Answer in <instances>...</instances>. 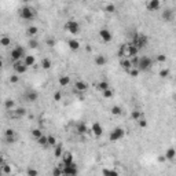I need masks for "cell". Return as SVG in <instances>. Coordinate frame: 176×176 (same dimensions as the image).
Masks as SVG:
<instances>
[{
    "label": "cell",
    "mask_w": 176,
    "mask_h": 176,
    "mask_svg": "<svg viewBox=\"0 0 176 176\" xmlns=\"http://www.w3.org/2000/svg\"><path fill=\"white\" fill-rule=\"evenodd\" d=\"M19 17L25 21H32V19L36 17V10L33 7H29V6H24L19 8Z\"/></svg>",
    "instance_id": "obj_1"
},
{
    "label": "cell",
    "mask_w": 176,
    "mask_h": 176,
    "mask_svg": "<svg viewBox=\"0 0 176 176\" xmlns=\"http://www.w3.org/2000/svg\"><path fill=\"white\" fill-rule=\"evenodd\" d=\"M132 44L136 45L139 50L140 48H145L146 45L149 44V37L146 35H138V33H135L133 37H132Z\"/></svg>",
    "instance_id": "obj_2"
},
{
    "label": "cell",
    "mask_w": 176,
    "mask_h": 176,
    "mask_svg": "<svg viewBox=\"0 0 176 176\" xmlns=\"http://www.w3.org/2000/svg\"><path fill=\"white\" fill-rule=\"evenodd\" d=\"M140 72H147L153 68V59L150 57H139V62L136 66Z\"/></svg>",
    "instance_id": "obj_3"
},
{
    "label": "cell",
    "mask_w": 176,
    "mask_h": 176,
    "mask_svg": "<svg viewBox=\"0 0 176 176\" xmlns=\"http://www.w3.org/2000/svg\"><path fill=\"white\" fill-rule=\"evenodd\" d=\"M26 57V52H25V48H22V47H15L11 50L10 52V58L13 59V62H17V61H21V59H24Z\"/></svg>",
    "instance_id": "obj_4"
},
{
    "label": "cell",
    "mask_w": 176,
    "mask_h": 176,
    "mask_svg": "<svg viewBox=\"0 0 176 176\" xmlns=\"http://www.w3.org/2000/svg\"><path fill=\"white\" fill-rule=\"evenodd\" d=\"M22 98L25 102H29V103H33L39 99V92L36 89H32V88H28L25 89V92L22 94Z\"/></svg>",
    "instance_id": "obj_5"
},
{
    "label": "cell",
    "mask_w": 176,
    "mask_h": 176,
    "mask_svg": "<svg viewBox=\"0 0 176 176\" xmlns=\"http://www.w3.org/2000/svg\"><path fill=\"white\" fill-rule=\"evenodd\" d=\"M124 135H125V131H124L123 128L117 127V128H114L113 131L110 132V135H109V140H110V142H117V140H120V139L124 138Z\"/></svg>",
    "instance_id": "obj_6"
},
{
    "label": "cell",
    "mask_w": 176,
    "mask_h": 176,
    "mask_svg": "<svg viewBox=\"0 0 176 176\" xmlns=\"http://www.w3.org/2000/svg\"><path fill=\"white\" fill-rule=\"evenodd\" d=\"M65 28H66V30L69 32V33H72V35H77V33L80 32V24H79L77 21H74V19H69V21L66 22Z\"/></svg>",
    "instance_id": "obj_7"
},
{
    "label": "cell",
    "mask_w": 176,
    "mask_h": 176,
    "mask_svg": "<svg viewBox=\"0 0 176 176\" xmlns=\"http://www.w3.org/2000/svg\"><path fill=\"white\" fill-rule=\"evenodd\" d=\"M13 68H14V70H15V73H18V74H24L26 70H28V68H29V66H26L25 62L21 59V61L13 62Z\"/></svg>",
    "instance_id": "obj_8"
},
{
    "label": "cell",
    "mask_w": 176,
    "mask_h": 176,
    "mask_svg": "<svg viewBox=\"0 0 176 176\" xmlns=\"http://www.w3.org/2000/svg\"><path fill=\"white\" fill-rule=\"evenodd\" d=\"M146 7L149 11H158L161 8V1L160 0H147Z\"/></svg>",
    "instance_id": "obj_9"
},
{
    "label": "cell",
    "mask_w": 176,
    "mask_h": 176,
    "mask_svg": "<svg viewBox=\"0 0 176 176\" xmlns=\"http://www.w3.org/2000/svg\"><path fill=\"white\" fill-rule=\"evenodd\" d=\"M99 37L102 39V41L109 43V41H112L113 35H112V32L109 30V29H101V30H99Z\"/></svg>",
    "instance_id": "obj_10"
},
{
    "label": "cell",
    "mask_w": 176,
    "mask_h": 176,
    "mask_svg": "<svg viewBox=\"0 0 176 176\" xmlns=\"http://www.w3.org/2000/svg\"><path fill=\"white\" fill-rule=\"evenodd\" d=\"M63 173L65 175H76L77 173V165L74 162L69 164V165H63Z\"/></svg>",
    "instance_id": "obj_11"
},
{
    "label": "cell",
    "mask_w": 176,
    "mask_h": 176,
    "mask_svg": "<svg viewBox=\"0 0 176 176\" xmlns=\"http://www.w3.org/2000/svg\"><path fill=\"white\" fill-rule=\"evenodd\" d=\"M173 17H175V14H173V11H172L171 8H165L162 13H161V18H162L165 22H171V21L173 19Z\"/></svg>",
    "instance_id": "obj_12"
},
{
    "label": "cell",
    "mask_w": 176,
    "mask_h": 176,
    "mask_svg": "<svg viewBox=\"0 0 176 176\" xmlns=\"http://www.w3.org/2000/svg\"><path fill=\"white\" fill-rule=\"evenodd\" d=\"M89 131L92 132V133H94L95 136H101L102 133H103V128H102V125L99 124V123H94Z\"/></svg>",
    "instance_id": "obj_13"
},
{
    "label": "cell",
    "mask_w": 176,
    "mask_h": 176,
    "mask_svg": "<svg viewBox=\"0 0 176 176\" xmlns=\"http://www.w3.org/2000/svg\"><path fill=\"white\" fill-rule=\"evenodd\" d=\"M74 88L77 92H85L88 89V85L84 81H81V80H77V81L74 83Z\"/></svg>",
    "instance_id": "obj_14"
},
{
    "label": "cell",
    "mask_w": 176,
    "mask_h": 176,
    "mask_svg": "<svg viewBox=\"0 0 176 176\" xmlns=\"http://www.w3.org/2000/svg\"><path fill=\"white\" fill-rule=\"evenodd\" d=\"M120 65H121V68H123V69L128 72V70H129V69L132 68L131 58H125V57H124L123 59H121V61H120Z\"/></svg>",
    "instance_id": "obj_15"
},
{
    "label": "cell",
    "mask_w": 176,
    "mask_h": 176,
    "mask_svg": "<svg viewBox=\"0 0 176 176\" xmlns=\"http://www.w3.org/2000/svg\"><path fill=\"white\" fill-rule=\"evenodd\" d=\"M62 161H63L62 165H69V164L74 162V161H73V156H72V153H69V151L63 153L62 154Z\"/></svg>",
    "instance_id": "obj_16"
},
{
    "label": "cell",
    "mask_w": 176,
    "mask_h": 176,
    "mask_svg": "<svg viewBox=\"0 0 176 176\" xmlns=\"http://www.w3.org/2000/svg\"><path fill=\"white\" fill-rule=\"evenodd\" d=\"M107 62V58L103 55V54H99V55H96L95 57V65L96 66H105Z\"/></svg>",
    "instance_id": "obj_17"
},
{
    "label": "cell",
    "mask_w": 176,
    "mask_h": 176,
    "mask_svg": "<svg viewBox=\"0 0 176 176\" xmlns=\"http://www.w3.org/2000/svg\"><path fill=\"white\" fill-rule=\"evenodd\" d=\"M109 88H110V84H109L106 80H101V81L96 84V89H98V91H101V92L106 91V89H109Z\"/></svg>",
    "instance_id": "obj_18"
},
{
    "label": "cell",
    "mask_w": 176,
    "mask_h": 176,
    "mask_svg": "<svg viewBox=\"0 0 176 176\" xmlns=\"http://www.w3.org/2000/svg\"><path fill=\"white\" fill-rule=\"evenodd\" d=\"M165 158H167V160H169V161L175 160L176 158V149L175 147H169L168 150L165 151Z\"/></svg>",
    "instance_id": "obj_19"
},
{
    "label": "cell",
    "mask_w": 176,
    "mask_h": 176,
    "mask_svg": "<svg viewBox=\"0 0 176 176\" xmlns=\"http://www.w3.org/2000/svg\"><path fill=\"white\" fill-rule=\"evenodd\" d=\"M0 168H1V173H3V175H11V167L7 165V164L4 162V160H1Z\"/></svg>",
    "instance_id": "obj_20"
},
{
    "label": "cell",
    "mask_w": 176,
    "mask_h": 176,
    "mask_svg": "<svg viewBox=\"0 0 176 176\" xmlns=\"http://www.w3.org/2000/svg\"><path fill=\"white\" fill-rule=\"evenodd\" d=\"M58 83H59L61 87H68L70 84V77H68V76H61L58 79Z\"/></svg>",
    "instance_id": "obj_21"
},
{
    "label": "cell",
    "mask_w": 176,
    "mask_h": 176,
    "mask_svg": "<svg viewBox=\"0 0 176 176\" xmlns=\"http://www.w3.org/2000/svg\"><path fill=\"white\" fill-rule=\"evenodd\" d=\"M68 45H69L70 50H74V51L80 48V43H79V40H76V39L69 40V41H68Z\"/></svg>",
    "instance_id": "obj_22"
},
{
    "label": "cell",
    "mask_w": 176,
    "mask_h": 176,
    "mask_svg": "<svg viewBox=\"0 0 176 176\" xmlns=\"http://www.w3.org/2000/svg\"><path fill=\"white\" fill-rule=\"evenodd\" d=\"M22 61H24V62H25V65H26V66H29V68H30V66H33V65H35V62H36L33 55H26Z\"/></svg>",
    "instance_id": "obj_23"
},
{
    "label": "cell",
    "mask_w": 176,
    "mask_h": 176,
    "mask_svg": "<svg viewBox=\"0 0 176 176\" xmlns=\"http://www.w3.org/2000/svg\"><path fill=\"white\" fill-rule=\"evenodd\" d=\"M37 32H39L37 26H29V28L26 29V35L30 36V37H33L35 35H37Z\"/></svg>",
    "instance_id": "obj_24"
},
{
    "label": "cell",
    "mask_w": 176,
    "mask_h": 176,
    "mask_svg": "<svg viewBox=\"0 0 176 176\" xmlns=\"http://www.w3.org/2000/svg\"><path fill=\"white\" fill-rule=\"evenodd\" d=\"M37 143L40 146H48V136H47V135H41V136L37 139Z\"/></svg>",
    "instance_id": "obj_25"
},
{
    "label": "cell",
    "mask_w": 176,
    "mask_h": 176,
    "mask_svg": "<svg viewBox=\"0 0 176 176\" xmlns=\"http://www.w3.org/2000/svg\"><path fill=\"white\" fill-rule=\"evenodd\" d=\"M77 132L80 133V135H85V133H88V128L85 127V124H79L77 125Z\"/></svg>",
    "instance_id": "obj_26"
},
{
    "label": "cell",
    "mask_w": 176,
    "mask_h": 176,
    "mask_svg": "<svg viewBox=\"0 0 176 176\" xmlns=\"http://www.w3.org/2000/svg\"><path fill=\"white\" fill-rule=\"evenodd\" d=\"M14 112H15V116H17V117H24V116H26L25 107H17Z\"/></svg>",
    "instance_id": "obj_27"
},
{
    "label": "cell",
    "mask_w": 176,
    "mask_h": 176,
    "mask_svg": "<svg viewBox=\"0 0 176 176\" xmlns=\"http://www.w3.org/2000/svg\"><path fill=\"white\" fill-rule=\"evenodd\" d=\"M110 113L113 114V116H121L123 114V109L120 106H113L110 109Z\"/></svg>",
    "instance_id": "obj_28"
},
{
    "label": "cell",
    "mask_w": 176,
    "mask_h": 176,
    "mask_svg": "<svg viewBox=\"0 0 176 176\" xmlns=\"http://www.w3.org/2000/svg\"><path fill=\"white\" fill-rule=\"evenodd\" d=\"M51 66H52V63H51V61L50 59H48V58H44L43 61H41V68H43V69H50Z\"/></svg>",
    "instance_id": "obj_29"
},
{
    "label": "cell",
    "mask_w": 176,
    "mask_h": 176,
    "mask_svg": "<svg viewBox=\"0 0 176 176\" xmlns=\"http://www.w3.org/2000/svg\"><path fill=\"white\" fill-rule=\"evenodd\" d=\"M128 73H129V76H131V77H138L139 73H140V70H139L136 66H132L131 69L128 70Z\"/></svg>",
    "instance_id": "obj_30"
},
{
    "label": "cell",
    "mask_w": 176,
    "mask_h": 176,
    "mask_svg": "<svg viewBox=\"0 0 176 176\" xmlns=\"http://www.w3.org/2000/svg\"><path fill=\"white\" fill-rule=\"evenodd\" d=\"M4 107H6L7 110H11V109L15 107V102H14L13 99H6V102H4Z\"/></svg>",
    "instance_id": "obj_31"
},
{
    "label": "cell",
    "mask_w": 176,
    "mask_h": 176,
    "mask_svg": "<svg viewBox=\"0 0 176 176\" xmlns=\"http://www.w3.org/2000/svg\"><path fill=\"white\" fill-rule=\"evenodd\" d=\"M0 44H1L3 47H8V45L11 44V39L8 37V36H3L1 40H0Z\"/></svg>",
    "instance_id": "obj_32"
},
{
    "label": "cell",
    "mask_w": 176,
    "mask_h": 176,
    "mask_svg": "<svg viewBox=\"0 0 176 176\" xmlns=\"http://www.w3.org/2000/svg\"><path fill=\"white\" fill-rule=\"evenodd\" d=\"M41 135H44V133L40 131L39 128H35V129H32V136H33L35 139H39L40 136H41Z\"/></svg>",
    "instance_id": "obj_33"
},
{
    "label": "cell",
    "mask_w": 176,
    "mask_h": 176,
    "mask_svg": "<svg viewBox=\"0 0 176 176\" xmlns=\"http://www.w3.org/2000/svg\"><path fill=\"white\" fill-rule=\"evenodd\" d=\"M131 117H132L133 120H135V121H138V120L140 118V117H143V114L140 113L139 110H133V112L131 113Z\"/></svg>",
    "instance_id": "obj_34"
},
{
    "label": "cell",
    "mask_w": 176,
    "mask_h": 176,
    "mask_svg": "<svg viewBox=\"0 0 176 176\" xmlns=\"http://www.w3.org/2000/svg\"><path fill=\"white\" fill-rule=\"evenodd\" d=\"M54 149H55V150H54V156H55V157H62V154H63V153H62V147H61L59 145H57Z\"/></svg>",
    "instance_id": "obj_35"
},
{
    "label": "cell",
    "mask_w": 176,
    "mask_h": 176,
    "mask_svg": "<svg viewBox=\"0 0 176 176\" xmlns=\"http://www.w3.org/2000/svg\"><path fill=\"white\" fill-rule=\"evenodd\" d=\"M4 139H6V142L8 145H13V143L17 142V135H14V136H4Z\"/></svg>",
    "instance_id": "obj_36"
},
{
    "label": "cell",
    "mask_w": 176,
    "mask_h": 176,
    "mask_svg": "<svg viewBox=\"0 0 176 176\" xmlns=\"http://www.w3.org/2000/svg\"><path fill=\"white\" fill-rule=\"evenodd\" d=\"M28 45H29V48H37L39 41L37 40H35V39H30V40H29V43H28Z\"/></svg>",
    "instance_id": "obj_37"
},
{
    "label": "cell",
    "mask_w": 176,
    "mask_h": 176,
    "mask_svg": "<svg viewBox=\"0 0 176 176\" xmlns=\"http://www.w3.org/2000/svg\"><path fill=\"white\" fill-rule=\"evenodd\" d=\"M48 146H52V147H55V146H57V139H55V136L48 135Z\"/></svg>",
    "instance_id": "obj_38"
},
{
    "label": "cell",
    "mask_w": 176,
    "mask_h": 176,
    "mask_svg": "<svg viewBox=\"0 0 176 176\" xmlns=\"http://www.w3.org/2000/svg\"><path fill=\"white\" fill-rule=\"evenodd\" d=\"M138 124L140 128H146V127H147V121L145 120V117H140V118L138 120Z\"/></svg>",
    "instance_id": "obj_39"
},
{
    "label": "cell",
    "mask_w": 176,
    "mask_h": 176,
    "mask_svg": "<svg viewBox=\"0 0 176 176\" xmlns=\"http://www.w3.org/2000/svg\"><path fill=\"white\" fill-rule=\"evenodd\" d=\"M168 76H169V70H168V69L160 70V77H161V79H167Z\"/></svg>",
    "instance_id": "obj_40"
},
{
    "label": "cell",
    "mask_w": 176,
    "mask_h": 176,
    "mask_svg": "<svg viewBox=\"0 0 176 176\" xmlns=\"http://www.w3.org/2000/svg\"><path fill=\"white\" fill-rule=\"evenodd\" d=\"M102 94H103V98H112L113 96V91H112V88H109L106 91H103Z\"/></svg>",
    "instance_id": "obj_41"
},
{
    "label": "cell",
    "mask_w": 176,
    "mask_h": 176,
    "mask_svg": "<svg viewBox=\"0 0 176 176\" xmlns=\"http://www.w3.org/2000/svg\"><path fill=\"white\" fill-rule=\"evenodd\" d=\"M102 173L103 175H113V176H116V175H118L116 171H113V169H103L102 171Z\"/></svg>",
    "instance_id": "obj_42"
},
{
    "label": "cell",
    "mask_w": 176,
    "mask_h": 176,
    "mask_svg": "<svg viewBox=\"0 0 176 176\" xmlns=\"http://www.w3.org/2000/svg\"><path fill=\"white\" fill-rule=\"evenodd\" d=\"M105 10H106V13H116V6L114 4H107Z\"/></svg>",
    "instance_id": "obj_43"
},
{
    "label": "cell",
    "mask_w": 176,
    "mask_h": 176,
    "mask_svg": "<svg viewBox=\"0 0 176 176\" xmlns=\"http://www.w3.org/2000/svg\"><path fill=\"white\" fill-rule=\"evenodd\" d=\"M26 175H28V176H36V175H39V172L36 169H32V168H29V169L26 171Z\"/></svg>",
    "instance_id": "obj_44"
},
{
    "label": "cell",
    "mask_w": 176,
    "mask_h": 176,
    "mask_svg": "<svg viewBox=\"0 0 176 176\" xmlns=\"http://www.w3.org/2000/svg\"><path fill=\"white\" fill-rule=\"evenodd\" d=\"M45 44H47L48 47H54V45H55V39H52V37L47 39V40H45Z\"/></svg>",
    "instance_id": "obj_45"
},
{
    "label": "cell",
    "mask_w": 176,
    "mask_h": 176,
    "mask_svg": "<svg viewBox=\"0 0 176 176\" xmlns=\"http://www.w3.org/2000/svg\"><path fill=\"white\" fill-rule=\"evenodd\" d=\"M19 81V77H18V73H15V74H13L11 77H10V83H18Z\"/></svg>",
    "instance_id": "obj_46"
},
{
    "label": "cell",
    "mask_w": 176,
    "mask_h": 176,
    "mask_svg": "<svg viewBox=\"0 0 176 176\" xmlns=\"http://www.w3.org/2000/svg\"><path fill=\"white\" fill-rule=\"evenodd\" d=\"M157 61L158 62H165V61H167V55H164V54H158Z\"/></svg>",
    "instance_id": "obj_47"
},
{
    "label": "cell",
    "mask_w": 176,
    "mask_h": 176,
    "mask_svg": "<svg viewBox=\"0 0 176 176\" xmlns=\"http://www.w3.org/2000/svg\"><path fill=\"white\" fill-rule=\"evenodd\" d=\"M14 135H17V133H15V131H14V129H11V128H8V129L6 131V135H4V136H14Z\"/></svg>",
    "instance_id": "obj_48"
},
{
    "label": "cell",
    "mask_w": 176,
    "mask_h": 176,
    "mask_svg": "<svg viewBox=\"0 0 176 176\" xmlns=\"http://www.w3.org/2000/svg\"><path fill=\"white\" fill-rule=\"evenodd\" d=\"M54 99H55V101H61V94H59V92H55V94H54Z\"/></svg>",
    "instance_id": "obj_49"
},
{
    "label": "cell",
    "mask_w": 176,
    "mask_h": 176,
    "mask_svg": "<svg viewBox=\"0 0 176 176\" xmlns=\"http://www.w3.org/2000/svg\"><path fill=\"white\" fill-rule=\"evenodd\" d=\"M22 1H25V3H29V1H30V0H22Z\"/></svg>",
    "instance_id": "obj_50"
}]
</instances>
